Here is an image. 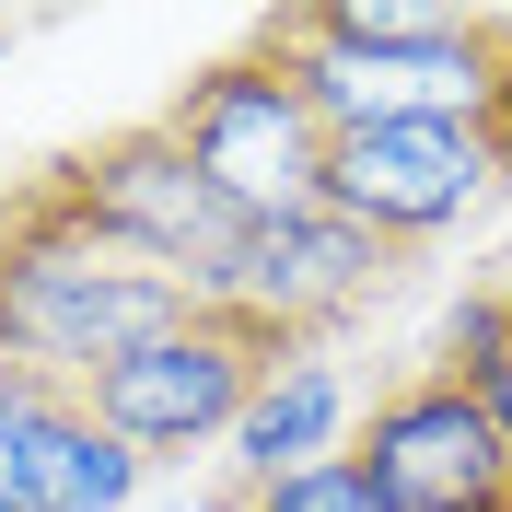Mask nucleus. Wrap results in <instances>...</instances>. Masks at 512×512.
Returning a JSON list of instances; mask_svg holds the SVG:
<instances>
[{
  "label": "nucleus",
  "mask_w": 512,
  "mask_h": 512,
  "mask_svg": "<svg viewBox=\"0 0 512 512\" xmlns=\"http://www.w3.org/2000/svg\"><path fill=\"white\" fill-rule=\"evenodd\" d=\"M338 454H350L396 512H512L501 431H489V408L454 373H408L396 396H373V419H361Z\"/></svg>",
  "instance_id": "0eeeda50"
},
{
  "label": "nucleus",
  "mask_w": 512,
  "mask_h": 512,
  "mask_svg": "<svg viewBox=\"0 0 512 512\" xmlns=\"http://www.w3.org/2000/svg\"><path fill=\"white\" fill-rule=\"evenodd\" d=\"M431 373H454V384L489 408L501 466H512V291H466V303H454V315H443V350H431Z\"/></svg>",
  "instance_id": "9d476101"
},
{
  "label": "nucleus",
  "mask_w": 512,
  "mask_h": 512,
  "mask_svg": "<svg viewBox=\"0 0 512 512\" xmlns=\"http://www.w3.org/2000/svg\"><path fill=\"white\" fill-rule=\"evenodd\" d=\"M47 187H59L70 210L105 233V245L175 268L187 291L210 280V268H222V245L245 233L222 198L198 187V163L163 140V117H128V128H105V140H82V152H59V163H47Z\"/></svg>",
  "instance_id": "423d86ee"
},
{
  "label": "nucleus",
  "mask_w": 512,
  "mask_h": 512,
  "mask_svg": "<svg viewBox=\"0 0 512 512\" xmlns=\"http://www.w3.org/2000/svg\"><path fill=\"white\" fill-rule=\"evenodd\" d=\"M140 454L94 431V408L70 384L0 361V512H128Z\"/></svg>",
  "instance_id": "6e6552de"
},
{
  "label": "nucleus",
  "mask_w": 512,
  "mask_h": 512,
  "mask_svg": "<svg viewBox=\"0 0 512 512\" xmlns=\"http://www.w3.org/2000/svg\"><path fill=\"white\" fill-rule=\"evenodd\" d=\"M396 268H408V245H384V233L338 222V210H280V222H245L222 245V268L198 280V303L268 326L291 350H326L350 315H373V291Z\"/></svg>",
  "instance_id": "39448f33"
},
{
  "label": "nucleus",
  "mask_w": 512,
  "mask_h": 512,
  "mask_svg": "<svg viewBox=\"0 0 512 512\" xmlns=\"http://www.w3.org/2000/svg\"><path fill=\"white\" fill-rule=\"evenodd\" d=\"M152 117H163V140L198 163V187L222 198L233 222H280V210H315L326 198V117L256 35L233 59L187 70Z\"/></svg>",
  "instance_id": "7ed1b4c3"
},
{
  "label": "nucleus",
  "mask_w": 512,
  "mask_h": 512,
  "mask_svg": "<svg viewBox=\"0 0 512 512\" xmlns=\"http://www.w3.org/2000/svg\"><path fill=\"white\" fill-rule=\"evenodd\" d=\"M233 512H396L373 478H361L350 454H315V466H291L268 489H233Z\"/></svg>",
  "instance_id": "9b49d317"
},
{
  "label": "nucleus",
  "mask_w": 512,
  "mask_h": 512,
  "mask_svg": "<svg viewBox=\"0 0 512 512\" xmlns=\"http://www.w3.org/2000/svg\"><path fill=\"white\" fill-rule=\"evenodd\" d=\"M256 47L315 94L326 140L512 105V12H466V0H280L256 12Z\"/></svg>",
  "instance_id": "f257e3e1"
},
{
  "label": "nucleus",
  "mask_w": 512,
  "mask_h": 512,
  "mask_svg": "<svg viewBox=\"0 0 512 512\" xmlns=\"http://www.w3.org/2000/svg\"><path fill=\"white\" fill-rule=\"evenodd\" d=\"M350 443V384H338V361L303 350L280 361V373L245 396V419H233V489H268L291 478V466H315V454Z\"/></svg>",
  "instance_id": "1a4fd4ad"
},
{
  "label": "nucleus",
  "mask_w": 512,
  "mask_h": 512,
  "mask_svg": "<svg viewBox=\"0 0 512 512\" xmlns=\"http://www.w3.org/2000/svg\"><path fill=\"white\" fill-rule=\"evenodd\" d=\"M280 361H303L291 338H268V326L222 315V303H198L187 326H163V338H140L128 361H105L94 384H82V408H94V431H117L140 466L152 454H198V443H233V419H245V396Z\"/></svg>",
  "instance_id": "20e7f679"
},
{
  "label": "nucleus",
  "mask_w": 512,
  "mask_h": 512,
  "mask_svg": "<svg viewBox=\"0 0 512 512\" xmlns=\"http://www.w3.org/2000/svg\"><path fill=\"white\" fill-rule=\"evenodd\" d=\"M187 315H198V291L175 268H152V256L105 245L47 187V163L0 187V361H24V373L82 396L105 361H128L140 338H163Z\"/></svg>",
  "instance_id": "f03ea898"
}]
</instances>
